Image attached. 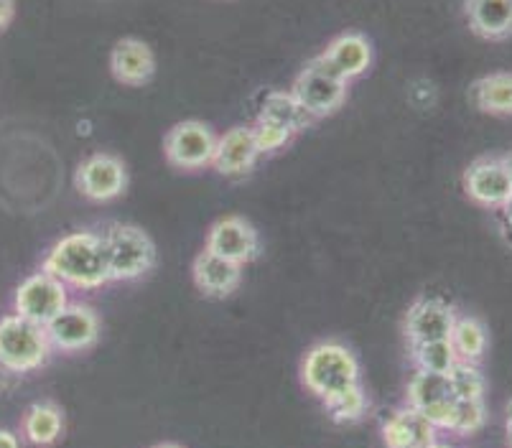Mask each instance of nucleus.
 I'll return each mask as SVG.
<instances>
[{
	"label": "nucleus",
	"instance_id": "nucleus-1",
	"mask_svg": "<svg viewBox=\"0 0 512 448\" xmlns=\"http://www.w3.org/2000/svg\"><path fill=\"white\" fill-rule=\"evenodd\" d=\"M41 270L59 278L67 288L97 291L110 283L102 237L97 232H72L51 245Z\"/></svg>",
	"mask_w": 512,
	"mask_h": 448
},
{
	"label": "nucleus",
	"instance_id": "nucleus-2",
	"mask_svg": "<svg viewBox=\"0 0 512 448\" xmlns=\"http://www.w3.org/2000/svg\"><path fill=\"white\" fill-rule=\"evenodd\" d=\"M301 382L311 395L327 403L339 392L360 385V362L355 352L342 342H319L301 359Z\"/></svg>",
	"mask_w": 512,
	"mask_h": 448
},
{
	"label": "nucleus",
	"instance_id": "nucleus-3",
	"mask_svg": "<svg viewBox=\"0 0 512 448\" xmlns=\"http://www.w3.org/2000/svg\"><path fill=\"white\" fill-rule=\"evenodd\" d=\"M51 347L44 326L8 314L0 319V367L11 375H29L49 362Z\"/></svg>",
	"mask_w": 512,
	"mask_h": 448
},
{
	"label": "nucleus",
	"instance_id": "nucleus-4",
	"mask_svg": "<svg viewBox=\"0 0 512 448\" xmlns=\"http://www.w3.org/2000/svg\"><path fill=\"white\" fill-rule=\"evenodd\" d=\"M100 237L110 280H138L156 265V245L136 224H110Z\"/></svg>",
	"mask_w": 512,
	"mask_h": 448
},
{
	"label": "nucleus",
	"instance_id": "nucleus-5",
	"mask_svg": "<svg viewBox=\"0 0 512 448\" xmlns=\"http://www.w3.org/2000/svg\"><path fill=\"white\" fill-rule=\"evenodd\" d=\"M347 84L349 82L339 79L316 56L309 67L301 69V74L293 82L291 95L296 97V102L304 107V112L311 120L327 118V115L337 112L344 105V100H347Z\"/></svg>",
	"mask_w": 512,
	"mask_h": 448
},
{
	"label": "nucleus",
	"instance_id": "nucleus-6",
	"mask_svg": "<svg viewBox=\"0 0 512 448\" xmlns=\"http://www.w3.org/2000/svg\"><path fill=\"white\" fill-rule=\"evenodd\" d=\"M69 303V291L62 280L46 270L31 273L13 293V314L46 326Z\"/></svg>",
	"mask_w": 512,
	"mask_h": 448
},
{
	"label": "nucleus",
	"instance_id": "nucleus-7",
	"mask_svg": "<svg viewBox=\"0 0 512 448\" xmlns=\"http://www.w3.org/2000/svg\"><path fill=\"white\" fill-rule=\"evenodd\" d=\"M44 329L57 352H85L100 339V316L87 303L69 301Z\"/></svg>",
	"mask_w": 512,
	"mask_h": 448
},
{
	"label": "nucleus",
	"instance_id": "nucleus-8",
	"mask_svg": "<svg viewBox=\"0 0 512 448\" xmlns=\"http://www.w3.org/2000/svg\"><path fill=\"white\" fill-rule=\"evenodd\" d=\"M214 151H217V135L199 120L176 123L164 138V153L169 163L184 171L212 166Z\"/></svg>",
	"mask_w": 512,
	"mask_h": 448
},
{
	"label": "nucleus",
	"instance_id": "nucleus-9",
	"mask_svg": "<svg viewBox=\"0 0 512 448\" xmlns=\"http://www.w3.org/2000/svg\"><path fill=\"white\" fill-rule=\"evenodd\" d=\"M74 184L90 202H113L128 189V171L118 156L95 153L79 163L74 171Z\"/></svg>",
	"mask_w": 512,
	"mask_h": 448
},
{
	"label": "nucleus",
	"instance_id": "nucleus-10",
	"mask_svg": "<svg viewBox=\"0 0 512 448\" xmlns=\"http://www.w3.org/2000/svg\"><path fill=\"white\" fill-rule=\"evenodd\" d=\"M260 235L245 217H222L209 227L204 250L237 265H248L260 258Z\"/></svg>",
	"mask_w": 512,
	"mask_h": 448
},
{
	"label": "nucleus",
	"instance_id": "nucleus-11",
	"mask_svg": "<svg viewBox=\"0 0 512 448\" xmlns=\"http://www.w3.org/2000/svg\"><path fill=\"white\" fill-rule=\"evenodd\" d=\"M406 400L413 410L426 415L439 431L449 428L451 413H454L456 398L451 392L449 375H436V372H413L411 382H408Z\"/></svg>",
	"mask_w": 512,
	"mask_h": 448
},
{
	"label": "nucleus",
	"instance_id": "nucleus-12",
	"mask_svg": "<svg viewBox=\"0 0 512 448\" xmlns=\"http://www.w3.org/2000/svg\"><path fill=\"white\" fill-rule=\"evenodd\" d=\"M464 191L472 202L502 209L512 199V181L505 158H479L464 171Z\"/></svg>",
	"mask_w": 512,
	"mask_h": 448
},
{
	"label": "nucleus",
	"instance_id": "nucleus-13",
	"mask_svg": "<svg viewBox=\"0 0 512 448\" xmlns=\"http://www.w3.org/2000/svg\"><path fill=\"white\" fill-rule=\"evenodd\" d=\"M456 316L459 314L441 298H418L408 306L406 319H403V334H406L408 344L449 339Z\"/></svg>",
	"mask_w": 512,
	"mask_h": 448
},
{
	"label": "nucleus",
	"instance_id": "nucleus-14",
	"mask_svg": "<svg viewBox=\"0 0 512 448\" xmlns=\"http://www.w3.org/2000/svg\"><path fill=\"white\" fill-rule=\"evenodd\" d=\"M258 158L260 151L250 125H235V128L227 130L225 135H217V151H214L212 166L217 168L222 176L240 179V176L253 171Z\"/></svg>",
	"mask_w": 512,
	"mask_h": 448
},
{
	"label": "nucleus",
	"instance_id": "nucleus-15",
	"mask_svg": "<svg viewBox=\"0 0 512 448\" xmlns=\"http://www.w3.org/2000/svg\"><path fill=\"white\" fill-rule=\"evenodd\" d=\"M436 433L439 428L411 405L393 410L380 428L385 448H426L436 441Z\"/></svg>",
	"mask_w": 512,
	"mask_h": 448
},
{
	"label": "nucleus",
	"instance_id": "nucleus-16",
	"mask_svg": "<svg viewBox=\"0 0 512 448\" xmlns=\"http://www.w3.org/2000/svg\"><path fill=\"white\" fill-rule=\"evenodd\" d=\"M319 59L344 82L362 77L372 67V44L362 34H342L321 51Z\"/></svg>",
	"mask_w": 512,
	"mask_h": 448
},
{
	"label": "nucleus",
	"instance_id": "nucleus-17",
	"mask_svg": "<svg viewBox=\"0 0 512 448\" xmlns=\"http://www.w3.org/2000/svg\"><path fill=\"white\" fill-rule=\"evenodd\" d=\"M192 278L199 293H204L207 298H227L240 288L242 265L230 263V260L220 258V255H214L209 250H202L194 258Z\"/></svg>",
	"mask_w": 512,
	"mask_h": 448
},
{
	"label": "nucleus",
	"instance_id": "nucleus-18",
	"mask_svg": "<svg viewBox=\"0 0 512 448\" xmlns=\"http://www.w3.org/2000/svg\"><path fill=\"white\" fill-rule=\"evenodd\" d=\"M110 72L118 82L141 87L148 84L156 74V56L151 46L141 39H120L110 54Z\"/></svg>",
	"mask_w": 512,
	"mask_h": 448
},
{
	"label": "nucleus",
	"instance_id": "nucleus-19",
	"mask_svg": "<svg viewBox=\"0 0 512 448\" xmlns=\"http://www.w3.org/2000/svg\"><path fill=\"white\" fill-rule=\"evenodd\" d=\"M464 13L479 39L505 41L512 36V0H467Z\"/></svg>",
	"mask_w": 512,
	"mask_h": 448
},
{
	"label": "nucleus",
	"instance_id": "nucleus-20",
	"mask_svg": "<svg viewBox=\"0 0 512 448\" xmlns=\"http://www.w3.org/2000/svg\"><path fill=\"white\" fill-rule=\"evenodd\" d=\"M21 433L31 446H54L64 433V415L54 403H34L21 420Z\"/></svg>",
	"mask_w": 512,
	"mask_h": 448
},
{
	"label": "nucleus",
	"instance_id": "nucleus-21",
	"mask_svg": "<svg viewBox=\"0 0 512 448\" xmlns=\"http://www.w3.org/2000/svg\"><path fill=\"white\" fill-rule=\"evenodd\" d=\"M472 100L487 115H512V72H495L472 84Z\"/></svg>",
	"mask_w": 512,
	"mask_h": 448
},
{
	"label": "nucleus",
	"instance_id": "nucleus-22",
	"mask_svg": "<svg viewBox=\"0 0 512 448\" xmlns=\"http://www.w3.org/2000/svg\"><path fill=\"white\" fill-rule=\"evenodd\" d=\"M449 342L459 362L479 364V359L487 354V347H490V336H487L482 321L474 319V316H456Z\"/></svg>",
	"mask_w": 512,
	"mask_h": 448
},
{
	"label": "nucleus",
	"instance_id": "nucleus-23",
	"mask_svg": "<svg viewBox=\"0 0 512 448\" xmlns=\"http://www.w3.org/2000/svg\"><path fill=\"white\" fill-rule=\"evenodd\" d=\"M260 118L273 120V123L286 125L293 133H301L311 125V118L304 112V107L296 102L291 92H271L265 97L263 107H260Z\"/></svg>",
	"mask_w": 512,
	"mask_h": 448
},
{
	"label": "nucleus",
	"instance_id": "nucleus-24",
	"mask_svg": "<svg viewBox=\"0 0 512 448\" xmlns=\"http://www.w3.org/2000/svg\"><path fill=\"white\" fill-rule=\"evenodd\" d=\"M411 357L416 362V370L436 372V375H449L454 364L459 362L449 339H434V342L411 344Z\"/></svg>",
	"mask_w": 512,
	"mask_h": 448
},
{
	"label": "nucleus",
	"instance_id": "nucleus-25",
	"mask_svg": "<svg viewBox=\"0 0 512 448\" xmlns=\"http://www.w3.org/2000/svg\"><path fill=\"white\" fill-rule=\"evenodd\" d=\"M367 408H370V400H367V392L362 385L349 387V390L339 392L337 398L324 403V410L334 423H357V420L365 418Z\"/></svg>",
	"mask_w": 512,
	"mask_h": 448
},
{
	"label": "nucleus",
	"instance_id": "nucleus-26",
	"mask_svg": "<svg viewBox=\"0 0 512 448\" xmlns=\"http://www.w3.org/2000/svg\"><path fill=\"white\" fill-rule=\"evenodd\" d=\"M449 385L456 400H484L487 392L484 372L474 362H456L454 370L449 372Z\"/></svg>",
	"mask_w": 512,
	"mask_h": 448
},
{
	"label": "nucleus",
	"instance_id": "nucleus-27",
	"mask_svg": "<svg viewBox=\"0 0 512 448\" xmlns=\"http://www.w3.org/2000/svg\"><path fill=\"white\" fill-rule=\"evenodd\" d=\"M484 420H487L484 400H456L446 431L456 433V436H474L484 428Z\"/></svg>",
	"mask_w": 512,
	"mask_h": 448
},
{
	"label": "nucleus",
	"instance_id": "nucleus-28",
	"mask_svg": "<svg viewBox=\"0 0 512 448\" xmlns=\"http://www.w3.org/2000/svg\"><path fill=\"white\" fill-rule=\"evenodd\" d=\"M255 135V143H258V151L260 156H271V153L283 151L293 140V130H288L286 125L281 123H273V120H265L258 118V123L250 125Z\"/></svg>",
	"mask_w": 512,
	"mask_h": 448
},
{
	"label": "nucleus",
	"instance_id": "nucleus-29",
	"mask_svg": "<svg viewBox=\"0 0 512 448\" xmlns=\"http://www.w3.org/2000/svg\"><path fill=\"white\" fill-rule=\"evenodd\" d=\"M16 13V0H0V31H6Z\"/></svg>",
	"mask_w": 512,
	"mask_h": 448
},
{
	"label": "nucleus",
	"instance_id": "nucleus-30",
	"mask_svg": "<svg viewBox=\"0 0 512 448\" xmlns=\"http://www.w3.org/2000/svg\"><path fill=\"white\" fill-rule=\"evenodd\" d=\"M502 212V235H505V240L512 245V199L510 204H505V207L500 209Z\"/></svg>",
	"mask_w": 512,
	"mask_h": 448
},
{
	"label": "nucleus",
	"instance_id": "nucleus-31",
	"mask_svg": "<svg viewBox=\"0 0 512 448\" xmlns=\"http://www.w3.org/2000/svg\"><path fill=\"white\" fill-rule=\"evenodd\" d=\"M0 448H21V438L13 431H3L0 428Z\"/></svg>",
	"mask_w": 512,
	"mask_h": 448
},
{
	"label": "nucleus",
	"instance_id": "nucleus-32",
	"mask_svg": "<svg viewBox=\"0 0 512 448\" xmlns=\"http://www.w3.org/2000/svg\"><path fill=\"white\" fill-rule=\"evenodd\" d=\"M505 438H507V446L512 448V398H510V403H507V410H505Z\"/></svg>",
	"mask_w": 512,
	"mask_h": 448
},
{
	"label": "nucleus",
	"instance_id": "nucleus-33",
	"mask_svg": "<svg viewBox=\"0 0 512 448\" xmlns=\"http://www.w3.org/2000/svg\"><path fill=\"white\" fill-rule=\"evenodd\" d=\"M153 448H184V446H179V443H158V446Z\"/></svg>",
	"mask_w": 512,
	"mask_h": 448
},
{
	"label": "nucleus",
	"instance_id": "nucleus-34",
	"mask_svg": "<svg viewBox=\"0 0 512 448\" xmlns=\"http://www.w3.org/2000/svg\"><path fill=\"white\" fill-rule=\"evenodd\" d=\"M11 375V372H6L3 367H0V385H6V377Z\"/></svg>",
	"mask_w": 512,
	"mask_h": 448
},
{
	"label": "nucleus",
	"instance_id": "nucleus-35",
	"mask_svg": "<svg viewBox=\"0 0 512 448\" xmlns=\"http://www.w3.org/2000/svg\"><path fill=\"white\" fill-rule=\"evenodd\" d=\"M426 448H451L449 443H441V441H434L431 443V446H426Z\"/></svg>",
	"mask_w": 512,
	"mask_h": 448
},
{
	"label": "nucleus",
	"instance_id": "nucleus-36",
	"mask_svg": "<svg viewBox=\"0 0 512 448\" xmlns=\"http://www.w3.org/2000/svg\"><path fill=\"white\" fill-rule=\"evenodd\" d=\"M505 163H507V171H510V181H512V156H507Z\"/></svg>",
	"mask_w": 512,
	"mask_h": 448
}]
</instances>
